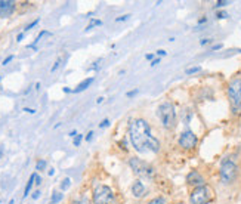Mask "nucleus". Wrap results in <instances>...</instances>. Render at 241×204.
<instances>
[{
  "label": "nucleus",
  "instance_id": "obj_1",
  "mask_svg": "<svg viewBox=\"0 0 241 204\" xmlns=\"http://www.w3.org/2000/svg\"><path fill=\"white\" fill-rule=\"evenodd\" d=\"M129 135L133 148L138 152H157L160 149V142L151 135V129L145 120L135 118L129 124Z\"/></svg>",
  "mask_w": 241,
  "mask_h": 204
},
{
  "label": "nucleus",
  "instance_id": "obj_2",
  "mask_svg": "<svg viewBox=\"0 0 241 204\" xmlns=\"http://www.w3.org/2000/svg\"><path fill=\"white\" fill-rule=\"evenodd\" d=\"M158 118L161 120V124L166 129H173L176 124V111L172 102H164L158 107Z\"/></svg>",
  "mask_w": 241,
  "mask_h": 204
},
{
  "label": "nucleus",
  "instance_id": "obj_3",
  "mask_svg": "<svg viewBox=\"0 0 241 204\" xmlns=\"http://www.w3.org/2000/svg\"><path fill=\"white\" fill-rule=\"evenodd\" d=\"M93 204H117L113 189L107 185H99L93 191Z\"/></svg>",
  "mask_w": 241,
  "mask_h": 204
},
{
  "label": "nucleus",
  "instance_id": "obj_4",
  "mask_svg": "<svg viewBox=\"0 0 241 204\" xmlns=\"http://www.w3.org/2000/svg\"><path fill=\"white\" fill-rule=\"evenodd\" d=\"M213 200V191L210 186H198L191 194V203L192 204H207Z\"/></svg>",
  "mask_w": 241,
  "mask_h": 204
},
{
  "label": "nucleus",
  "instance_id": "obj_5",
  "mask_svg": "<svg viewBox=\"0 0 241 204\" xmlns=\"http://www.w3.org/2000/svg\"><path fill=\"white\" fill-rule=\"evenodd\" d=\"M130 167L133 169V172L136 173L138 176H141V178L151 179L152 176H154V167L149 166L148 163L136 158V157L130 158Z\"/></svg>",
  "mask_w": 241,
  "mask_h": 204
},
{
  "label": "nucleus",
  "instance_id": "obj_6",
  "mask_svg": "<svg viewBox=\"0 0 241 204\" xmlns=\"http://www.w3.org/2000/svg\"><path fill=\"white\" fill-rule=\"evenodd\" d=\"M237 172H238V167L234 161L231 160H225L220 166V179L223 183H229L232 182L234 179L237 178Z\"/></svg>",
  "mask_w": 241,
  "mask_h": 204
},
{
  "label": "nucleus",
  "instance_id": "obj_7",
  "mask_svg": "<svg viewBox=\"0 0 241 204\" xmlns=\"http://www.w3.org/2000/svg\"><path fill=\"white\" fill-rule=\"evenodd\" d=\"M228 93H229L231 104L234 107V110H240L241 108V79H234L229 83L228 87Z\"/></svg>",
  "mask_w": 241,
  "mask_h": 204
},
{
  "label": "nucleus",
  "instance_id": "obj_8",
  "mask_svg": "<svg viewBox=\"0 0 241 204\" xmlns=\"http://www.w3.org/2000/svg\"><path fill=\"white\" fill-rule=\"evenodd\" d=\"M197 142H198L197 136H195L191 130L184 132V133L181 135V138H179V145H181L182 148H185V149H191V148H194L195 145H197Z\"/></svg>",
  "mask_w": 241,
  "mask_h": 204
},
{
  "label": "nucleus",
  "instance_id": "obj_9",
  "mask_svg": "<svg viewBox=\"0 0 241 204\" xmlns=\"http://www.w3.org/2000/svg\"><path fill=\"white\" fill-rule=\"evenodd\" d=\"M16 3L12 0H0V16H9L13 13Z\"/></svg>",
  "mask_w": 241,
  "mask_h": 204
},
{
  "label": "nucleus",
  "instance_id": "obj_10",
  "mask_svg": "<svg viewBox=\"0 0 241 204\" xmlns=\"http://www.w3.org/2000/svg\"><path fill=\"white\" fill-rule=\"evenodd\" d=\"M186 180H188L189 185H194V186H197V188L204 185V178H203L198 172H195V170L194 172H191L188 176H186Z\"/></svg>",
  "mask_w": 241,
  "mask_h": 204
},
{
  "label": "nucleus",
  "instance_id": "obj_11",
  "mask_svg": "<svg viewBox=\"0 0 241 204\" xmlns=\"http://www.w3.org/2000/svg\"><path fill=\"white\" fill-rule=\"evenodd\" d=\"M132 192H133L135 197H142L145 194V186L142 185V182L136 180V182L133 183V186H132Z\"/></svg>",
  "mask_w": 241,
  "mask_h": 204
},
{
  "label": "nucleus",
  "instance_id": "obj_12",
  "mask_svg": "<svg viewBox=\"0 0 241 204\" xmlns=\"http://www.w3.org/2000/svg\"><path fill=\"white\" fill-rule=\"evenodd\" d=\"M93 83V77H89V79H86V80H83L81 83L76 87V89H73V92L74 93H79V92H83V90H86L87 87H89L90 84Z\"/></svg>",
  "mask_w": 241,
  "mask_h": 204
},
{
  "label": "nucleus",
  "instance_id": "obj_13",
  "mask_svg": "<svg viewBox=\"0 0 241 204\" xmlns=\"http://www.w3.org/2000/svg\"><path fill=\"white\" fill-rule=\"evenodd\" d=\"M36 173H33L31 176H30V179H28V182H27V185H25V191H24V198L25 197H28V194H30V191H31V188H33V185H34V180H36Z\"/></svg>",
  "mask_w": 241,
  "mask_h": 204
},
{
  "label": "nucleus",
  "instance_id": "obj_14",
  "mask_svg": "<svg viewBox=\"0 0 241 204\" xmlns=\"http://www.w3.org/2000/svg\"><path fill=\"white\" fill-rule=\"evenodd\" d=\"M64 198V194H61V192H53L52 194V198H50V203L52 204H56V203H59L61 200Z\"/></svg>",
  "mask_w": 241,
  "mask_h": 204
},
{
  "label": "nucleus",
  "instance_id": "obj_15",
  "mask_svg": "<svg viewBox=\"0 0 241 204\" xmlns=\"http://www.w3.org/2000/svg\"><path fill=\"white\" fill-rule=\"evenodd\" d=\"M49 34H50L49 31H42L40 34H39V36L36 37V40H34V43H31V44H30L28 47H36V44H37V43H39L40 40H42V37H43V36H49Z\"/></svg>",
  "mask_w": 241,
  "mask_h": 204
},
{
  "label": "nucleus",
  "instance_id": "obj_16",
  "mask_svg": "<svg viewBox=\"0 0 241 204\" xmlns=\"http://www.w3.org/2000/svg\"><path fill=\"white\" fill-rule=\"evenodd\" d=\"M73 204H90V200L87 197H80V198L74 200Z\"/></svg>",
  "mask_w": 241,
  "mask_h": 204
},
{
  "label": "nucleus",
  "instance_id": "obj_17",
  "mask_svg": "<svg viewBox=\"0 0 241 204\" xmlns=\"http://www.w3.org/2000/svg\"><path fill=\"white\" fill-rule=\"evenodd\" d=\"M147 204H166V200L163 197H157V198H152L151 201H148Z\"/></svg>",
  "mask_w": 241,
  "mask_h": 204
},
{
  "label": "nucleus",
  "instance_id": "obj_18",
  "mask_svg": "<svg viewBox=\"0 0 241 204\" xmlns=\"http://www.w3.org/2000/svg\"><path fill=\"white\" fill-rule=\"evenodd\" d=\"M70 185H71V180H70V178H65V179L62 180V183H61V189H64V191H65V189L70 188Z\"/></svg>",
  "mask_w": 241,
  "mask_h": 204
},
{
  "label": "nucleus",
  "instance_id": "obj_19",
  "mask_svg": "<svg viewBox=\"0 0 241 204\" xmlns=\"http://www.w3.org/2000/svg\"><path fill=\"white\" fill-rule=\"evenodd\" d=\"M45 167H46V161L45 160H39L36 164V170H45Z\"/></svg>",
  "mask_w": 241,
  "mask_h": 204
},
{
  "label": "nucleus",
  "instance_id": "obj_20",
  "mask_svg": "<svg viewBox=\"0 0 241 204\" xmlns=\"http://www.w3.org/2000/svg\"><path fill=\"white\" fill-rule=\"evenodd\" d=\"M39 21H40V19H34V21H33V22H31V24H28V25H27V27H25V28H24V31H22V33H24V34H25V33H27V31H28V30H31L33 27H36V25H37V24H39Z\"/></svg>",
  "mask_w": 241,
  "mask_h": 204
},
{
  "label": "nucleus",
  "instance_id": "obj_21",
  "mask_svg": "<svg viewBox=\"0 0 241 204\" xmlns=\"http://www.w3.org/2000/svg\"><path fill=\"white\" fill-rule=\"evenodd\" d=\"M95 25H102V21H101V19H93V21L87 25V28H86V30H90V28H93Z\"/></svg>",
  "mask_w": 241,
  "mask_h": 204
},
{
  "label": "nucleus",
  "instance_id": "obj_22",
  "mask_svg": "<svg viewBox=\"0 0 241 204\" xmlns=\"http://www.w3.org/2000/svg\"><path fill=\"white\" fill-rule=\"evenodd\" d=\"M61 62H62V58H58V59H56V62L53 64V67L50 68V71H52V73H55V71H56L58 68H59V65H61Z\"/></svg>",
  "mask_w": 241,
  "mask_h": 204
},
{
  "label": "nucleus",
  "instance_id": "obj_23",
  "mask_svg": "<svg viewBox=\"0 0 241 204\" xmlns=\"http://www.w3.org/2000/svg\"><path fill=\"white\" fill-rule=\"evenodd\" d=\"M81 139H83V136L81 135H77L74 138V147H80V144H81Z\"/></svg>",
  "mask_w": 241,
  "mask_h": 204
},
{
  "label": "nucleus",
  "instance_id": "obj_24",
  "mask_svg": "<svg viewBox=\"0 0 241 204\" xmlns=\"http://www.w3.org/2000/svg\"><path fill=\"white\" fill-rule=\"evenodd\" d=\"M200 70H201L200 67H192V68H188V70H186V74H194V73H198Z\"/></svg>",
  "mask_w": 241,
  "mask_h": 204
},
{
  "label": "nucleus",
  "instance_id": "obj_25",
  "mask_svg": "<svg viewBox=\"0 0 241 204\" xmlns=\"http://www.w3.org/2000/svg\"><path fill=\"white\" fill-rule=\"evenodd\" d=\"M126 19H129V15H121L118 18H115V22H121V21H126Z\"/></svg>",
  "mask_w": 241,
  "mask_h": 204
},
{
  "label": "nucleus",
  "instance_id": "obj_26",
  "mask_svg": "<svg viewBox=\"0 0 241 204\" xmlns=\"http://www.w3.org/2000/svg\"><path fill=\"white\" fill-rule=\"evenodd\" d=\"M228 3H229V2H223V0H220V2H217V3H216V8H223V6H226L228 5Z\"/></svg>",
  "mask_w": 241,
  "mask_h": 204
},
{
  "label": "nucleus",
  "instance_id": "obj_27",
  "mask_svg": "<svg viewBox=\"0 0 241 204\" xmlns=\"http://www.w3.org/2000/svg\"><path fill=\"white\" fill-rule=\"evenodd\" d=\"M12 59H13V55H9V56H8V58H6V59H5V61L2 62V65H8V64L11 62Z\"/></svg>",
  "mask_w": 241,
  "mask_h": 204
},
{
  "label": "nucleus",
  "instance_id": "obj_28",
  "mask_svg": "<svg viewBox=\"0 0 241 204\" xmlns=\"http://www.w3.org/2000/svg\"><path fill=\"white\" fill-rule=\"evenodd\" d=\"M107 126H110V120H107V118H105L104 121H101V123H99L101 129H102V127H107Z\"/></svg>",
  "mask_w": 241,
  "mask_h": 204
},
{
  "label": "nucleus",
  "instance_id": "obj_29",
  "mask_svg": "<svg viewBox=\"0 0 241 204\" xmlns=\"http://www.w3.org/2000/svg\"><path fill=\"white\" fill-rule=\"evenodd\" d=\"M136 93H138V89L130 90V92H127V98H133V96H135Z\"/></svg>",
  "mask_w": 241,
  "mask_h": 204
},
{
  "label": "nucleus",
  "instance_id": "obj_30",
  "mask_svg": "<svg viewBox=\"0 0 241 204\" xmlns=\"http://www.w3.org/2000/svg\"><path fill=\"white\" fill-rule=\"evenodd\" d=\"M226 13L225 12H217V18H219V19H223V18H226Z\"/></svg>",
  "mask_w": 241,
  "mask_h": 204
},
{
  "label": "nucleus",
  "instance_id": "obj_31",
  "mask_svg": "<svg viewBox=\"0 0 241 204\" xmlns=\"http://www.w3.org/2000/svg\"><path fill=\"white\" fill-rule=\"evenodd\" d=\"M158 62H160V58H155L154 61H151V64H149V65H151V67H155Z\"/></svg>",
  "mask_w": 241,
  "mask_h": 204
},
{
  "label": "nucleus",
  "instance_id": "obj_32",
  "mask_svg": "<svg viewBox=\"0 0 241 204\" xmlns=\"http://www.w3.org/2000/svg\"><path fill=\"white\" fill-rule=\"evenodd\" d=\"M92 138H93V132H89L86 135V141H92Z\"/></svg>",
  "mask_w": 241,
  "mask_h": 204
},
{
  "label": "nucleus",
  "instance_id": "obj_33",
  "mask_svg": "<svg viewBox=\"0 0 241 204\" xmlns=\"http://www.w3.org/2000/svg\"><path fill=\"white\" fill-rule=\"evenodd\" d=\"M22 39H24V33H19V34L16 36V42H21Z\"/></svg>",
  "mask_w": 241,
  "mask_h": 204
},
{
  "label": "nucleus",
  "instance_id": "obj_34",
  "mask_svg": "<svg viewBox=\"0 0 241 204\" xmlns=\"http://www.w3.org/2000/svg\"><path fill=\"white\" fill-rule=\"evenodd\" d=\"M166 53H167L166 50H157V55H158V56H166Z\"/></svg>",
  "mask_w": 241,
  "mask_h": 204
},
{
  "label": "nucleus",
  "instance_id": "obj_35",
  "mask_svg": "<svg viewBox=\"0 0 241 204\" xmlns=\"http://www.w3.org/2000/svg\"><path fill=\"white\" fill-rule=\"evenodd\" d=\"M24 111H25V112H30V114H34V112H36V110H33V108H24Z\"/></svg>",
  "mask_w": 241,
  "mask_h": 204
},
{
  "label": "nucleus",
  "instance_id": "obj_36",
  "mask_svg": "<svg viewBox=\"0 0 241 204\" xmlns=\"http://www.w3.org/2000/svg\"><path fill=\"white\" fill-rule=\"evenodd\" d=\"M39 197H40V191H36V192L33 194V198H34V200H37Z\"/></svg>",
  "mask_w": 241,
  "mask_h": 204
},
{
  "label": "nucleus",
  "instance_id": "obj_37",
  "mask_svg": "<svg viewBox=\"0 0 241 204\" xmlns=\"http://www.w3.org/2000/svg\"><path fill=\"white\" fill-rule=\"evenodd\" d=\"M148 59V61H154V55H152V53H148L147 56H145Z\"/></svg>",
  "mask_w": 241,
  "mask_h": 204
},
{
  "label": "nucleus",
  "instance_id": "obj_38",
  "mask_svg": "<svg viewBox=\"0 0 241 204\" xmlns=\"http://www.w3.org/2000/svg\"><path fill=\"white\" fill-rule=\"evenodd\" d=\"M220 47H222V44H215V46L212 47V50H219Z\"/></svg>",
  "mask_w": 241,
  "mask_h": 204
},
{
  "label": "nucleus",
  "instance_id": "obj_39",
  "mask_svg": "<svg viewBox=\"0 0 241 204\" xmlns=\"http://www.w3.org/2000/svg\"><path fill=\"white\" fill-rule=\"evenodd\" d=\"M68 136H71V138H76V136H77V132H76V130H71Z\"/></svg>",
  "mask_w": 241,
  "mask_h": 204
},
{
  "label": "nucleus",
  "instance_id": "obj_40",
  "mask_svg": "<svg viewBox=\"0 0 241 204\" xmlns=\"http://www.w3.org/2000/svg\"><path fill=\"white\" fill-rule=\"evenodd\" d=\"M209 42H210L209 39H203V40H201V44H207Z\"/></svg>",
  "mask_w": 241,
  "mask_h": 204
},
{
  "label": "nucleus",
  "instance_id": "obj_41",
  "mask_svg": "<svg viewBox=\"0 0 241 204\" xmlns=\"http://www.w3.org/2000/svg\"><path fill=\"white\" fill-rule=\"evenodd\" d=\"M40 182H42V178H39V176H36V183H37V185H40Z\"/></svg>",
  "mask_w": 241,
  "mask_h": 204
},
{
  "label": "nucleus",
  "instance_id": "obj_42",
  "mask_svg": "<svg viewBox=\"0 0 241 204\" xmlns=\"http://www.w3.org/2000/svg\"><path fill=\"white\" fill-rule=\"evenodd\" d=\"M64 92H65V93H70V92H73V90L68 89V87H64Z\"/></svg>",
  "mask_w": 241,
  "mask_h": 204
},
{
  "label": "nucleus",
  "instance_id": "obj_43",
  "mask_svg": "<svg viewBox=\"0 0 241 204\" xmlns=\"http://www.w3.org/2000/svg\"><path fill=\"white\" fill-rule=\"evenodd\" d=\"M102 101H104V98H98V99H96V102H98V104H101Z\"/></svg>",
  "mask_w": 241,
  "mask_h": 204
},
{
  "label": "nucleus",
  "instance_id": "obj_44",
  "mask_svg": "<svg viewBox=\"0 0 241 204\" xmlns=\"http://www.w3.org/2000/svg\"><path fill=\"white\" fill-rule=\"evenodd\" d=\"M15 203V201H13V200H11V201H9V204H13Z\"/></svg>",
  "mask_w": 241,
  "mask_h": 204
},
{
  "label": "nucleus",
  "instance_id": "obj_45",
  "mask_svg": "<svg viewBox=\"0 0 241 204\" xmlns=\"http://www.w3.org/2000/svg\"><path fill=\"white\" fill-rule=\"evenodd\" d=\"M178 204H184V203H178Z\"/></svg>",
  "mask_w": 241,
  "mask_h": 204
},
{
  "label": "nucleus",
  "instance_id": "obj_46",
  "mask_svg": "<svg viewBox=\"0 0 241 204\" xmlns=\"http://www.w3.org/2000/svg\"><path fill=\"white\" fill-rule=\"evenodd\" d=\"M0 80H2V77H0Z\"/></svg>",
  "mask_w": 241,
  "mask_h": 204
}]
</instances>
